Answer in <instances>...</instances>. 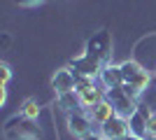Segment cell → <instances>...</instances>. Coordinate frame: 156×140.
<instances>
[{
    "instance_id": "obj_17",
    "label": "cell",
    "mask_w": 156,
    "mask_h": 140,
    "mask_svg": "<svg viewBox=\"0 0 156 140\" xmlns=\"http://www.w3.org/2000/svg\"><path fill=\"white\" fill-rule=\"evenodd\" d=\"M0 75H2V87H7V82H9V66H0Z\"/></svg>"
},
{
    "instance_id": "obj_18",
    "label": "cell",
    "mask_w": 156,
    "mask_h": 140,
    "mask_svg": "<svg viewBox=\"0 0 156 140\" xmlns=\"http://www.w3.org/2000/svg\"><path fill=\"white\" fill-rule=\"evenodd\" d=\"M82 140H107V138H105L103 133L98 135V133H93V131H91V133H86V135H84V138H82Z\"/></svg>"
},
{
    "instance_id": "obj_8",
    "label": "cell",
    "mask_w": 156,
    "mask_h": 140,
    "mask_svg": "<svg viewBox=\"0 0 156 140\" xmlns=\"http://www.w3.org/2000/svg\"><path fill=\"white\" fill-rule=\"evenodd\" d=\"M151 114L144 110V105H137V110L128 117V126H130V133L137 135V138L147 140V121H149Z\"/></svg>"
},
{
    "instance_id": "obj_3",
    "label": "cell",
    "mask_w": 156,
    "mask_h": 140,
    "mask_svg": "<svg viewBox=\"0 0 156 140\" xmlns=\"http://www.w3.org/2000/svg\"><path fill=\"white\" fill-rule=\"evenodd\" d=\"M5 135L9 140H35L37 138V128L33 126V119L28 117H12V119L5 124Z\"/></svg>"
},
{
    "instance_id": "obj_12",
    "label": "cell",
    "mask_w": 156,
    "mask_h": 140,
    "mask_svg": "<svg viewBox=\"0 0 156 140\" xmlns=\"http://www.w3.org/2000/svg\"><path fill=\"white\" fill-rule=\"evenodd\" d=\"M82 105V100H79V93L77 91H68V93H58V107L65 110V112H72L75 107Z\"/></svg>"
},
{
    "instance_id": "obj_6",
    "label": "cell",
    "mask_w": 156,
    "mask_h": 140,
    "mask_svg": "<svg viewBox=\"0 0 156 140\" xmlns=\"http://www.w3.org/2000/svg\"><path fill=\"white\" fill-rule=\"evenodd\" d=\"M68 128H70V133H72V135L84 138L86 133H91V131H93V119L89 117V114L79 112V110H75V112L68 114Z\"/></svg>"
},
{
    "instance_id": "obj_5",
    "label": "cell",
    "mask_w": 156,
    "mask_h": 140,
    "mask_svg": "<svg viewBox=\"0 0 156 140\" xmlns=\"http://www.w3.org/2000/svg\"><path fill=\"white\" fill-rule=\"evenodd\" d=\"M100 131H103V135H105L107 140H117V138H121V135L130 133L128 117L114 114V117H110V119H107V121L103 124V126H100Z\"/></svg>"
},
{
    "instance_id": "obj_15",
    "label": "cell",
    "mask_w": 156,
    "mask_h": 140,
    "mask_svg": "<svg viewBox=\"0 0 156 140\" xmlns=\"http://www.w3.org/2000/svg\"><path fill=\"white\" fill-rule=\"evenodd\" d=\"M147 138L156 140V114H151L149 121H147Z\"/></svg>"
},
{
    "instance_id": "obj_7",
    "label": "cell",
    "mask_w": 156,
    "mask_h": 140,
    "mask_svg": "<svg viewBox=\"0 0 156 140\" xmlns=\"http://www.w3.org/2000/svg\"><path fill=\"white\" fill-rule=\"evenodd\" d=\"M51 87H54L56 93L75 91V87H77V77H75V73H72L70 68H61V70H56V75L51 77Z\"/></svg>"
},
{
    "instance_id": "obj_16",
    "label": "cell",
    "mask_w": 156,
    "mask_h": 140,
    "mask_svg": "<svg viewBox=\"0 0 156 140\" xmlns=\"http://www.w3.org/2000/svg\"><path fill=\"white\" fill-rule=\"evenodd\" d=\"M19 7H37V5H42L44 0H14Z\"/></svg>"
},
{
    "instance_id": "obj_11",
    "label": "cell",
    "mask_w": 156,
    "mask_h": 140,
    "mask_svg": "<svg viewBox=\"0 0 156 140\" xmlns=\"http://www.w3.org/2000/svg\"><path fill=\"white\" fill-rule=\"evenodd\" d=\"M114 114L117 112H114V107H112V103L107 98H103L100 103H96V105L89 107V117L93 119V124H100V126H103L110 117H114Z\"/></svg>"
},
{
    "instance_id": "obj_10",
    "label": "cell",
    "mask_w": 156,
    "mask_h": 140,
    "mask_svg": "<svg viewBox=\"0 0 156 140\" xmlns=\"http://www.w3.org/2000/svg\"><path fill=\"white\" fill-rule=\"evenodd\" d=\"M100 82H103L105 89H119V87H124L121 66H112V63H107V66L100 70Z\"/></svg>"
},
{
    "instance_id": "obj_19",
    "label": "cell",
    "mask_w": 156,
    "mask_h": 140,
    "mask_svg": "<svg viewBox=\"0 0 156 140\" xmlns=\"http://www.w3.org/2000/svg\"><path fill=\"white\" fill-rule=\"evenodd\" d=\"M5 98H7V87H0V105L5 103Z\"/></svg>"
},
{
    "instance_id": "obj_2",
    "label": "cell",
    "mask_w": 156,
    "mask_h": 140,
    "mask_svg": "<svg viewBox=\"0 0 156 140\" xmlns=\"http://www.w3.org/2000/svg\"><path fill=\"white\" fill-rule=\"evenodd\" d=\"M86 56H91V59L100 61L103 66L110 63V56H112V35L110 31H100L91 38V40L86 42Z\"/></svg>"
},
{
    "instance_id": "obj_13",
    "label": "cell",
    "mask_w": 156,
    "mask_h": 140,
    "mask_svg": "<svg viewBox=\"0 0 156 140\" xmlns=\"http://www.w3.org/2000/svg\"><path fill=\"white\" fill-rule=\"evenodd\" d=\"M79 100H82V107H91V105H96V103L103 100V91L91 87V89H86L84 93H79Z\"/></svg>"
},
{
    "instance_id": "obj_9",
    "label": "cell",
    "mask_w": 156,
    "mask_h": 140,
    "mask_svg": "<svg viewBox=\"0 0 156 140\" xmlns=\"http://www.w3.org/2000/svg\"><path fill=\"white\" fill-rule=\"evenodd\" d=\"M72 68H75V75H82V77H96V75H100V70H103V63L96 59H91V56H79V59L72 61Z\"/></svg>"
},
{
    "instance_id": "obj_14",
    "label": "cell",
    "mask_w": 156,
    "mask_h": 140,
    "mask_svg": "<svg viewBox=\"0 0 156 140\" xmlns=\"http://www.w3.org/2000/svg\"><path fill=\"white\" fill-rule=\"evenodd\" d=\"M21 114H23V117H28V119H35V117L40 114V105H37V100L28 98L26 103H23V110H21Z\"/></svg>"
},
{
    "instance_id": "obj_4",
    "label": "cell",
    "mask_w": 156,
    "mask_h": 140,
    "mask_svg": "<svg viewBox=\"0 0 156 140\" xmlns=\"http://www.w3.org/2000/svg\"><path fill=\"white\" fill-rule=\"evenodd\" d=\"M105 98L112 103V107H114V112L121 114V117H130V114L137 110L135 105V98H130L128 93L124 91V87H119V89H107V96Z\"/></svg>"
},
{
    "instance_id": "obj_20",
    "label": "cell",
    "mask_w": 156,
    "mask_h": 140,
    "mask_svg": "<svg viewBox=\"0 0 156 140\" xmlns=\"http://www.w3.org/2000/svg\"><path fill=\"white\" fill-rule=\"evenodd\" d=\"M117 140H142V138H137V135H133V133H126V135H121V138H117Z\"/></svg>"
},
{
    "instance_id": "obj_1",
    "label": "cell",
    "mask_w": 156,
    "mask_h": 140,
    "mask_svg": "<svg viewBox=\"0 0 156 140\" xmlns=\"http://www.w3.org/2000/svg\"><path fill=\"white\" fill-rule=\"evenodd\" d=\"M121 75H124V91L128 93L130 98H137L144 89L149 87V73L137 61L121 63Z\"/></svg>"
}]
</instances>
